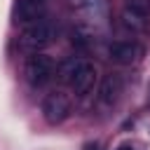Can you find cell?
Masks as SVG:
<instances>
[{"instance_id":"6","label":"cell","mask_w":150,"mask_h":150,"mask_svg":"<svg viewBox=\"0 0 150 150\" xmlns=\"http://www.w3.org/2000/svg\"><path fill=\"white\" fill-rule=\"evenodd\" d=\"M16 19L21 23H26V26L45 19V0H19Z\"/></svg>"},{"instance_id":"8","label":"cell","mask_w":150,"mask_h":150,"mask_svg":"<svg viewBox=\"0 0 150 150\" xmlns=\"http://www.w3.org/2000/svg\"><path fill=\"white\" fill-rule=\"evenodd\" d=\"M122 26L127 28V30H131V33H141V30H145L148 28V14H143V12H136V9H131L129 5L122 9Z\"/></svg>"},{"instance_id":"4","label":"cell","mask_w":150,"mask_h":150,"mask_svg":"<svg viewBox=\"0 0 150 150\" xmlns=\"http://www.w3.org/2000/svg\"><path fill=\"white\" fill-rule=\"evenodd\" d=\"M108 54H110V59H112L115 63L129 66V63H134V61L141 59L143 49H141V45L134 42V40H120V42H112V45L108 47Z\"/></svg>"},{"instance_id":"1","label":"cell","mask_w":150,"mask_h":150,"mask_svg":"<svg viewBox=\"0 0 150 150\" xmlns=\"http://www.w3.org/2000/svg\"><path fill=\"white\" fill-rule=\"evenodd\" d=\"M54 38H56V26H54V21L40 19V21H35V23L26 26V30H23L21 38H19V45H21V49L38 52V49L52 45Z\"/></svg>"},{"instance_id":"2","label":"cell","mask_w":150,"mask_h":150,"mask_svg":"<svg viewBox=\"0 0 150 150\" xmlns=\"http://www.w3.org/2000/svg\"><path fill=\"white\" fill-rule=\"evenodd\" d=\"M54 70H56L54 59L47 54H40V52L30 54L23 63V77L30 87H45L54 77Z\"/></svg>"},{"instance_id":"5","label":"cell","mask_w":150,"mask_h":150,"mask_svg":"<svg viewBox=\"0 0 150 150\" xmlns=\"http://www.w3.org/2000/svg\"><path fill=\"white\" fill-rule=\"evenodd\" d=\"M122 96V77L117 73H108L103 80H101V87H98V101L103 105H115Z\"/></svg>"},{"instance_id":"3","label":"cell","mask_w":150,"mask_h":150,"mask_svg":"<svg viewBox=\"0 0 150 150\" xmlns=\"http://www.w3.org/2000/svg\"><path fill=\"white\" fill-rule=\"evenodd\" d=\"M70 115V96L63 91H52L42 101V117L49 124H61Z\"/></svg>"},{"instance_id":"9","label":"cell","mask_w":150,"mask_h":150,"mask_svg":"<svg viewBox=\"0 0 150 150\" xmlns=\"http://www.w3.org/2000/svg\"><path fill=\"white\" fill-rule=\"evenodd\" d=\"M82 63H84V59H80V56H70V59H66V61L59 66V77H61V82L70 84L73 77L77 75V70L82 68Z\"/></svg>"},{"instance_id":"10","label":"cell","mask_w":150,"mask_h":150,"mask_svg":"<svg viewBox=\"0 0 150 150\" xmlns=\"http://www.w3.org/2000/svg\"><path fill=\"white\" fill-rule=\"evenodd\" d=\"M120 150H134V148H129V145H124V148H120Z\"/></svg>"},{"instance_id":"7","label":"cell","mask_w":150,"mask_h":150,"mask_svg":"<svg viewBox=\"0 0 150 150\" xmlns=\"http://www.w3.org/2000/svg\"><path fill=\"white\" fill-rule=\"evenodd\" d=\"M94 80H96V68H94V63H91V61H87V59H84L82 68H80V70H77V75L73 77L70 87H73V91H75L77 96H84V94L94 87Z\"/></svg>"}]
</instances>
